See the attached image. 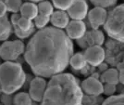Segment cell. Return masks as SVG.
Instances as JSON below:
<instances>
[{
    "label": "cell",
    "mask_w": 124,
    "mask_h": 105,
    "mask_svg": "<svg viewBox=\"0 0 124 105\" xmlns=\"http://www.w3.org/2000/svg\"><path fill=\"white\" fill-rule=\"evenodd\" d=\"M88 20L93 30L98 29L100 26L105 24L108 18V12L106 9L94 7L90 11H88Z\"/></svg>",
    "instance_id": "cell-8"
},
{
    "label": "cell",
    "mask_w": 124,
    "mask_h": 105,
    "mask_svg": "<svg viewBox=\"0 0 124 105\" xmlns=\"http://www.w3.org/2000/svg\"><path fill=\"white\" fill-rule=\"evenodd\" d=\"M27 1H31V2L35 3V2H41V1H44V0H27Z\"/></svg>",
    "instance_id": "cell-31"
},
{
    "label": "cell",
    "mask_w": 124,
    "mask_h": 105,
    "mask_svg": "<svg viewBox=\"0 0 124 105\" xmlns=\"http://www.w3.org/2000/svg\"><path fill=\"white\" fill-rule=\"evenodd\" d=\"M83 89L77 78L71 74L52 76L41 105H83Z\"/></svg>",
    "instance_id": "cell-2"
},
{
    "label": "cell",
    "mask_w": 124,
    "mask_h": 105,
    "mask_svg": "<svg viewBox=\"0 0 124 105\" xmlns=\"http://www.w3.org/2000/svg\"><path fill=\"white\" fill-rule=\"evenodd\" d=\"M123 62H124V60H123Z\"/></svg>",
    "instance_id": "cell-32"
},
{
    "label": "cell",
    "mask_w": 124,
    "mask_h": 105,
    "mask_svg": "<svg viewBox=\"0 0 124 105\" xmlns=\"http://www.w3.org/2000/svg\"><path fill=\"white\" fill-rule=\"evenodd\" d=\"M119 73V82L124 86V69L120 70Z\"/></svg>",
    "instance_id": "cell-29"
},
{
    "label": "cell",
    "mask_w": 124,
    "mask_h": 105,
    "mask_svg": "<svg viewBox=\"0 0 124 105\" xmlns=\"http://www.w3.org/2000/svg\"><path fill=\"white\" fill-rule=\"evenodd\" d=\"M13 30L11 22L8 21V17L5 16L0 18V41H7Z\"/></svg>",
    "instance_id": "cell-14"
},
{
    "label": "cell",
    "mask_w": 124,
    "mask_h": 105,
    "mask_svg": "<svg viewBox=\"0 0 124 105\" xmlns=\"http://www.w3.org/2000/svg\"><path fill=\"white\" fill-rule=\"evenodd\" d=\"M7 11H8V9H7L4 0H0V18L5 17L7 14Z\"/></svg>",
    "instance_id": "cell-27"
},
{
    "label": "cell",
    "mask_w": 124,
    "mask_h": 105,
    "mask_svg": "<svg viewBox=\"0 0 124 105\" xmlns=\"http://www.w3.org/2000/svg\"><path fill=\"white\" fill-rule=\"evenodd\" d=\"M70 18L75 21H83L88 14V5L85 0H75L67 10Z\"/></svg>",
    "instance_id": "cell-9"
},
{
    "label": "cell",
    "mask_w": 124,
    "mask_h": 105,
    "mask_svg": "<svg viewBox=\"0 0 124 105\" xmlns=\"http://www.w3.org/2000/svg\"><path fill=\"white\" fill-rule=\"evenodd\" d=\"M48 22H50V17L41 15V14H38V15L35 17V19L33 20V24H34V26L36 27V28H38L39 30L46 28V25L48 24Z\"/></svg>",
    "instance_id": "cell-22"
},
{
    "label": "cell",
    "mask_w": 124,
    "mask_h": 105,
    "mask_svg": "<svg viewBox=\"0 0 124 105\" xmlns=\"http://www.w3.org/2000/svg\"><path fill=\"white\" fill-rule=\"evenodd\" d=\"M118 0H90V2L93 4L94 7H99V8H109L112 7L117 3Z\"/></svg>",
    "instance_id": "cell-24"
},
{
    "label": "cell",
    "mask_w": 124,
    "mask_h": 105,
    "mask_svg": "<svg viewBox=\"0 0 124 105\" xmlns=\"http://www.w3.org/2000/svg\"><path fill=\"white\" fill-rule=\"evenodd\" d=\"M50 22L53 27L57 29H66L70 22V16L67 13V11L63 10H56L53 12V14L50 16Z\"/></svg>",
    "instance_id": "cell-12"
},
{
    "label": "cell",
    "mask_w": 124,
    "mask_h": 105,
    "mask_svg": "<svg viewBox=\"0 0 124 105\" xmlns=\"http://www.w3.org/2000/svg\"><path fill=\"white\" fill-rule=\"evenodd\" d=\"M24 51L25 46L21 40H7L0 46V58L5 61H12L24 54Z\"/></svg>",
    "instance_id": "cell-5"
},
{
    "label": "cell",
    "mask_w": 124,
    "mask_h": 105,
    "mask_svg": "<svg viewBox=\"0 0 124 105\" xmlns=\"http://www.w3.org/2000/svg\"><path fill=\"white\" fill-rule=\"evenodd\" d=\"M26 80V74L21 64L4 61L0 64V89L4 94L11 95L21 89Z\"/></svg>",
    "instance_id": "cell-3"
},
{
    "label": "cell",
    "mask_w": 124,
    "mask_h": 105,
    "mask_svg": "<svg viewBox=\"0 0 124 105\" xmlns=\"http://www.w3.org/2000/svg\"><path fill=\"white\" fill-rule=\"evenodd\" d=\"M38 7V14H41L44 16L50 17L54 12V6L49 1H41L37 5Z\"/></svg>",
    "instance_id": "cell-18"
},
{
    "label": "cell",
    "mask_w": 124,
    "mask_h": 105,
    "mask_svg": "<svg viewBox=\"0 0 124 105\" xmlns=\"http://www.w3.org/2000/svg\"><path fill=\"white\" fill-rule=\"evenodd\" d=\"M7 9L12 13H19L21 6L23 4L22 0H4Z\"/></svg>",
    "instance_id": "cell-19"
},
{
    "label": "cell",
    "mask_w": 124,
    "mask_h": 105,
    "mask_svg": "<svg viewBox=\"0 0 124 105\" xmlns=\"http://www.w3.org/2000/svg\"><path fill=\"white\" fill-rule=\"evenodd\" d=\"M20 14L21 17L33 21L35 17L38 15V7L33 2H25L21 6Z\"/></svg>",
    "instance_id": "cell-13"
},
{
    "label": "cell",
    "mask_w": 124,
    "mask_h": 105,
    "mask_svg": "<svg viewBox=\"0 0 124 105\" xmlns=\"http://www.w3.org/2000/svg\"><path fill=\"white\" fill-rule=\"evenodd\" d=\"M102 77H103V81L105 83L117 85L119 84V73L117 69H108L107 71L104 72Z\"/></svg>",
    "instance_id": "cell-16"
},
{
    "label": "cell",
    "mask_w": 124,
    "mask_h": 105,
    "mask_svg": "<svg viewBox=\"0 0 124 105\" xmlns=\"http://www.w3.org/2000/svg\"><path fill=\"white\" fill-rule=\"evenodd\" d=\"M47 83L46 79L41 76H36L32 79L29 87V95L31 100L36 102H41L46 92Z\"/></svg>",
    "instance_id": "cell-6"
},
{
    "label": "cell",
    "mask_w": 124,
    "mask_h": 105,
    "mask_svg": "<svg viewBox=\"0 0 124 105\" xmlns=\"http://www.w3.org/2000/svg\"><path fill=\"white\" fill-rule=\"evenodd\" d=\"M73 43L66 33L55 27L36 32L25 47L24 58L36 76L51 78L70 64Z\"/></svg>",
    "instance_id": "cell-1"
},
{
    "label": "cell",
    "mask_w": 124,
    "mask_h": 105,
    "mask_svg": "<svg viewBox=\"0 0 124 105\" xmlns=\"http://www.w3.org/2000/svg\"><path fill=\"white\" fill-rule=\"evenodd\" d=\"M13 31L15 33V35L18 36V38H21V39H25L27 37H30L32 35V33L34 32V29L33 30H31V31H24V30H21L19 27L15 25L13 26Z\"/></svg>",
    "instance_id": "cell-25"
},
{
    "label": "cell",
    "mask_w": 124,
    "mask_h": 105,
    "mask_svg": "<svg viewBox=\"0 0 124 105\" xmlns=\"http://www.w3.org/2000/svg\"><path fill=\"white\" fill-rule=\"evenodd\" d=\"M32 101L31 96L26 92H19L13 98V105H31Z\"/></svg>",
    "instance_id": "cell-17"
},
{
    "label": "cell",
    "mask_w": 124,
    "mask_h": 105,
    "mask_svg": "<svg viewBox=\"0 0 124 105\" xmlns=\"http://www.w3.org/2000/svg\"><path fill=\"white\" fill-rule=\"evenodd\" d=\"M65 33L71 40H79L86 34V25L83 21L72 20L69 22Z\"/></svg>",
    "instance_id": "cell-10"
},
{
    "label": "cell",
    "mask_w": 124,
    "mask_h": 105,
    "mask_svg": "<svg viewBox=\"0 0 124 105\" xmlns=\"http://www.w3.org/2000/svg\"><path fill=\"white\" fill-rule=\"evenodd\" d=\"M118 69H119V71L122 70V69H124V62L122 63V64H119V65H118Z\"/></svg>",
    "instance_id": "cell-30"
},
{
    "label": "cell",
    "mask_w": 124,
    "mask_h": 105,
    "mask_svg": "<svg viewBox=\"0 0 124 105\" xmlns=\"http://www.w3.org/2000/svg\"><path fill=\"white\" fill-rule=\"evenodd\" d=\"M103 84L95 77H88L83 81L81 88L83 91L91 96H98L103 93Z\"/></svg>",
    "instance_id": "cell-11"
},
{
    "label": "cell",
    "mask_w": 124,
    "mask_h": 105,
    "mask_svg": "<svg viewBox=\"0 0 124 105\" xmlns=\"http://www.w3.org/2000/svg\"><path fill=\"white\" fill-rule=\"evenodd\" d=\"M0 90H1V89H0Z\"/></svg>",
    "instance_id": "cell-33"
},
{
    "label": "cell",
    "mask_w": 124,
    "mask_h": 105,
    "mask_svg": "<svg viewBox=\"0 0 124 105\" xmlns=\"http://www.w3.org/2000/svg\"><path fill=\"white\" fill-rule=\"evenodd\" d=\"M116 85H113V84H108V83H106V85L103 87V93L105 95H107V96H113L115 94V92H116Z\"/></svg>",
    "instance_id": "cell-26"
},
{
    "label": "cell",
    "mask_w": 124,
    "mask_h": 105,
    "mask_svg": "<svg viewBox=\"0 0 124 105\" xmlns=\"http://www.w3.org/2000/svg\"><path fill=\"white\" fill-rule=\"evenodd\" d=\"M17 26L21 30H24V31H31V30L34 29V24H33L32 21L29 20V19H26L24 17H21V19L19 20L18 23H17Z\"/></svg>",
    "instance_id": "cell-23"
},
{
    "label": "cell",
    "mask_w": 124,
    "mask_h": 105,
    "mask_svg": "<svg viewBox=\"0 0 124 105\" xmlns=\"http://www.w3.org/2000/svg\"><path fill=\"white\" fill-rule=\"evenodd\" d=\"M102 105H124V93L110 96L104 100Z\"/></svg>",
    "instance_id": "cell-20"
},
{
    "label": "cell",
    "mask_w": 124,
    "mask_h": 105,
    "mask_svg": "<svg viewBox=\"0 0 124 105\" xmlns=\"http://www.w3.org/2000/svg\"><path fill=\"white\" fill-rule=\"evenodd\" d=\"M87 64L86 59L84 56V53H73L72 56L70 60V65L72 67L74 70H83Z\"/></svg>",
    "instance_id": "cell-15"
},
{
    "label": "cell",
    "mask_w": 124,
    "mask_h": 105,
    "mask_svg": "<svg viewBox=\"0 0 124 105\" xmlns=\"http://www.w3.org/2000/svg\"><path fill=\"white\" fill-rule=\"evenodd\" d=\"M103 26L109 37L124 43V4L109 11Z\"/></svg>",
    "instance_id": "cell-4"
},
{
    "label": "cell",
    "mask_w": 124,
    "mask_h": 105,
    "mask_svg": "<svg viewBox=\"0 0 124 105\" xmlns=\"http://www.w3.org/2000/svg\"><path fill=\"white\" fill-rule=\"evenodd\" d=\"M84 56L90 65L99 66L105 60V50L101 46H91L86 48Z\"/></svg>",
    "instance_id": "cell-7"
},
{
    "label": "cell",
    "mask_w": 124,
    "mask_h": 105,
    "mask_svg": "<svg viewBox=\"0 0 124 105\" xmlns=\"http://www.w3.org/2000/svg\"><path fill=\"white\" fill-rule=\"evenodd\" d=\"M21 14H19V13H13L12 16H11L10 18V22L11 24H12V26H14V25H17V23H18V21L19 20L21 19Z\"/></svg>",
    "instance_id": "cell-28"
},
{
    "label": "cell",
    "mask_w": 124,
    "mask_h": 105,
    "mask_svg": "<svg viewBox=\"0 0 124 105\" xmlns=\"http://www.w3.org/2000/svg\"><path fill=\"white\" fill-rule=\"evenodd\" d=\"M53 6L58 10L67 11L75 0H51Z\"/></svg>",
    "instance_id": "cell-21"
}]
</instances>
